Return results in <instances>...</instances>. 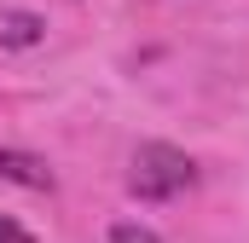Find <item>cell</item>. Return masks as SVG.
I'll list each match as a JSON object with an SVG mask.
<instances>
[{
	"mask_svg": "<svg viewBox=\"0 0 249 243\" xmlns=\"http://www.w3.org/2000/svg\"><path fill=\"white\" fill-rule=\"evenodd\" d=\"M191 180H197V168H191L186 151H174V145H139V151H133L127 191H133L139 203H168V197H180Z\"/></svg>",
	"mask_w": 249,
	"mask_h": 243,
	"instance_id": "obj_1",
	"label": "cell"
},
{
	"mask_svg": "<svg viewBox=\"0 0 249 243\" xmlns=\"http://www.w3.org/2000/svg\"><path fill=\"white\" fill-rule=\"evenodd\" d=\"M0 180L29 185V191H53V168H47L35 151H12V145H0Z\"/></svg>",
	"mask_w": 249,
	"mask_h": 243,
	"instance_id": "obj_2",
	"label": "cell"
},
{
	"mask_svg": "<svg viewBox=\"0 0 249 243\" xmlns=\"http://www.w3.org/2000/svg\"><path fill=\"white\" fill-rule=\"evenodd\" d=\"M47 29V17L35 12H0V47H35Z\"/></svg>",
	"mask_w": 249,
	"mask_h": 243,
	"instance_id": "obj_3",
	"label": "cell"
},
{
	"mask_svg": "<svg viewBox=\"0 0 249 243\" xmlns=\"http://www.w3.org/2000/svg\"><path fill=\"white\" fill-rule=\"evenodd\" d=\"M110 243H162L151 226H133V220H122V226H110Z\"/></svg>",
	"mask_w": 249,
	"mask_h": 243,
	"instance_id": "obj_4",
	"label": "cell"
},
{
	"mask_svg": "<svg viewBox=\"0 0 249 243\" xmlns=\"http://www.w3.org/2000/svg\"><path fill=\"white\" fill-rule=\"evenodd\" d=\"M0 243H35V238H29L18 220H6V214H0Z\"/></svg>",
	"mask_w": 249,
	"mask_h": 243,
	"instance_id": "obj_5",
	"label": "cell"
}]
</instances>
